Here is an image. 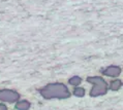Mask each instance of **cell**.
Segmentation results:
<instances>
[{"label":"cell","instance_id":"5","mask_svg":"<svg viewBox=\"0 0 123 110\" xmlns=\"http://www.w3.org/2000/svg\"><path fill=\"white\" fill-rule=\"evenodd\" d=\"M30 108V103L26 100L20 101L16 104V109L17 110H28Z\"/></svg>","mask_w":123,"mask_h":110},{"label":"cell","instance_id":"2","mask_svg":"<svg viewBox=\"0 0 123 110\" xmlns=\"http://www.w3.org/2000/svg\"><path fill=\"white\" fill-rule=\"evenodd\" d=\"M87 81L93 84V88L90 91L91 97H97L100 95H105L108 91V84L101 77H88Z\"/></svg>","mask_w":123,"mask_h":110},{"label":"cell","instance_id":"1","mask_svg":"<svg viewBox=\"0 0 123 110\" xmlns=\"http://www.w3.org/2000/svg\"><path fill=\"white\" fill-rule=\"evenodd\" d=\"M39 94L42 95L43 99H66L70 96L69 91L67 90L66 85L63 83H59V82H55V83H49L47 84L45 88H40Z\"/></svg>","mask_w":123,"mask_h":110},{"label":"cell","instance_id":"9","mask_svg":"<svg viewBox=\"0 0 123 110\" xmlns=\"http://www.w3.org/2000/svg\"><path fill=\"white\" fill-rule=\"evenodd\" d=\"M0 110H7V107H6V106L4 105V104H0Z\"/></svg>","mask_w":123,"mask_h":110},{"label":"cell","instance_id":"3","mask_svg":"<svg viewBox=\"0 0 123 110\" xmlns=\"http://www.w3.org/2000/svg\"><path fill=\"white\" fill-rule=\"evenodd\" d=\"M20 99V94L12 90H0V101L3 102H17Z\"/></svg>","mask_w":123,"mask_h":110},{"label":"cell","instance_id":"4","mask_svg":"<svg viewBox=\"0 0 123 110\" xmlns=\"http://www.w3.org/2000/svg\"><path fill=\"white\" fill-rule=\"evenodd\" d=\"M102 73H104L105 75H108V76L116 77L121 73V69L119 67H116V66H110V67H108L105 70L102 71Z\"/></svg>","mask_w":123,"mask_h":110},{"label":"cell","instance_id":"8","mask_svg":"<svg viewBox=\"0 0 123 110\" xmlns=\"http://www.w3.org/2000/svg\"><path fill=\"white\" fill-rule=\"evenodd\" d=\"M74 94L77 96V97H83L85 95V90L83 88H76L74 91Z\"/></svg>","mask_w":123,"mask_h":110},{"label":"cell","instance_id":"6","mask_svg":"<svg viewBox=\"0 0 123 110\" xmlns=\"http://www.w3.org/2000/svg\"><path fill=\"white\" fill-rule=\"evenodd\" d=\"M120 87H121V81L120 80H114L111 83V90L112 91H117V90H119L120 88Z\"/></svg>","mask_w":123,"mask_h":110},{"label":"cell","instance_id":"7","mask_svg":"<svg viewBox=\"0 0 123 110\" xmlns=\"http://www.w3.org/2000/svg\"><path fill=\"white\" fill-rule=\"evenodd\" d=\"M82 79L79 76H74V77H71L69 80H68V82L71 84V85H79L81 83Z\"/></svg>","mask_w":123,"mask_h":110}]
</instances>
